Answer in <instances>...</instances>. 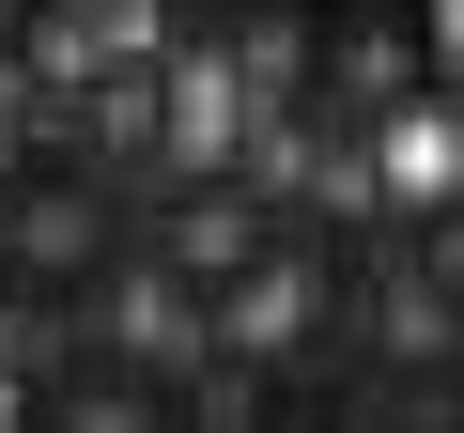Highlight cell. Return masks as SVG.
<instances>
[{"mask_svg": "<svg viewBox=\"0 0 464 433\" xmlns=\"http://www.w3.org/2000/svg\"><path fill=\"white\" fill-rule=\"evenodd\" d=\"M124 264H140V186H124L109 155L47 140V155L0 170V294H16V310H63V325H78Z\"/></svg>", "mask_w": 464, "mask_h": 433, "instance_id": "2", "label": "cell"}, {"mask_svg": "<svg viewBox=\"0 0 464 433\" xmlns=\"http://www.w3.org/2000/svg\"><path fill=\"white\" fill-rule=\"evenodd\" d=\"M402 294H418V310H433V325L464 341V186L402 216Z\"/></svg>", "mask_w": 464, "mask_h": 433, "instance_id": "4", "label": "cell"}, {"mask_svg": "<svg viewBox=\"0 0 464 433\" xmlns=\"http://www.w3.org/2000/svg\"><path fill=\"white\" fill-rule=\"evenodd\" d=\"M356 264L325 216L264 233L232 279H201V371H248V387H295V371H356Z\"/></svg>", "mask_w": 464, "mask_h": 433, "instance_id": "1", "label": "cell"}, {"mask_svg": "<svg viewBox=\"0 0 464 433\" xmlns=\"http://www.w3.org/2000/svg\"><path fill=\"white\" fill-rule=\"evenodd\" d=\"M0 433H217V418H201V387L155 371V356H63V371L16 387Z\"/></svg>", "mask_w": 464, "mask_h": 433, "instance_id": "3", "label": "cell"}]
</instances>
